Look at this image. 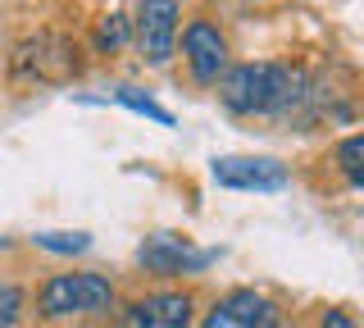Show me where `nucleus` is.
I'll return each instance as SVG.
<instances>
[{
  "instance_id": "f257e3e1",
  "label": "nucleus",
  "mask_w": 364,
  "mask_h": 328,
  "mask_svg": "<svg viewBox=\"0 0 364 328\" xmlns=\"http://www.w3.org/2000/svg\"><path fill=\"white\" fill-rule=\"evenodd\" d=\"M219 100H223V110L246 115V119H296L314 100V83L296 64H278V60L255 64L250 60V64L223 69Z\"/></svg>"
},
{
  "instance_id": "f03ea898",
  "label": "nucleus",
  "mask_w": 364,
  "mask_h": 328,
  "mask_svg": "<svg viewBox=\"0 0 364 328\" xmlns=\"http://www.w3.org/2000/svg\"><path fill=\"white\" fill-rule=\"evenodd\" d=\"M77 46L64 37V32H37L14 51L9 60V78L18 87H64L68 78L77 73Z\"/></svg>"
},
{
  "instance_id": "7ed1b4c3",
  "label": "nucleus",
  "mask_w": 364,
  "mask_h": 328,
  "mask_svg": "<svg viewBox=\"0 0 364 328\" xmlns=\"http://www.w3.org/2000/svg\"><path fill=\"white\" fill-rule=\"evenodd\" d=\"M37 310L46 319H64V314H100L114 310V282L105 274H55L41 282L37 292Z\"/></svg>"
},
{
  "instance_id": "20e7f679",
  "label": "nucleus",
  "mask_w": 364,
  "mask_h": 328,
  "mask_svg": "<svg viewBox=\"0 0 364 328\" xmlns=\"http://www.w3.org/2000/svg\"><path fill=\"white\" fill-rule=\"evenodd\" d=\"M132 41L141 60L168 64L178 46V0H136L132 14Z\"/></svg>"
},
{
  "instance_id": "39448f33",
  "label": "nucleus",
  "mask_w": 364,
  "mask_h": 328,
  "mask_svg": "<svg viewBox=\"0 0 364 328\" xmlns=\"http://www.w3.org/2000/svg\"><path fill=\"white\" fill-rule=\"evenodd\" d=\"M214 183L232 191H282L291 183V169L273 155H219L210 164Z\"/></svg>"
},
{
  "instance_id": "423d86ee",
  "label": "nucleus",
  "mask_w": 364,
  "mask_h": 328,
  "mask_svg": "<svg viewBox=\"0 0 364 328\" xmlns=\"http://www.w3.org/2000/svg\"><path fill=\"white\" fill-rule=\"evenodd\" d=\"M214 255L219 251H196V246L187 242V237H173V233H155L141 242V260L146 274H159V278H178V274H196V269L214 265Z\"/></svg>"
},
{
  "instance_id": "0eeeda50",
  "label": "nucleus",
  "mask_w": 364,
  "mask_h": 328,
  "mask_svg": "<svg viewBox=\"0 0 364 328\" xmlns=\"http://www.w3.org/2000/svg\"><path fill=\"white\" fill-rule=\"evenodd\" d=\"M200 328H278V305L255 287H237L210 305Z\"/></svg>"
},
{
  "instance_id": "6e6552de",
  "label": "nucleus",
  "mask_w": 364,
  "mask_h": 328,
  "mask_svg": "<svg viewBox=\"0 0 364 328\" xmlns=\"http://www.w3.org/2000/svg\"><path fill=\"white\" fill-rule=\"evenodd\" d=\"M182 60H187L191 78H196L200 87L219 83L223 69H228V41L223 32L210 23V18H196V23H187L182 32Z\"/></svg>"
},
{
  "instance_id": "1a4fd4ad",
  "label": "nucleus",
  "mask_w": 364,
  "mask_h": 328,
  "mask_svg": "<svg viewBox=\"0 0 364 328\" xmlns=\"http://www.w3.org/2000/svg\"><path fill=\"white\" fill-rule=\"evenodd\" d=\"M191 314H196V305L187 292L164 287L151 297H136L123 310V328H191Z\"/></svg>"
},
{
  "instance_id": "9d476101",
  "label": "nucleus",
  "mask_w": 364,
  "mask_h": 328,
  "mask_svg": "<svg viewBox=\"0 0 364 328\" xmlns=\"http://www.w3.org/2000/svg\"><path fill=\"white\" fill-rule=\"evenodd\" d=\"M360 160H364V137H360V132H350V137L337 146V164H341V174H346L350 187H364V164Z\"/></svg>"
},
{
  "instance_id": "9b49d317",
  "label": "nucleus",
  "mask_w": 364,
  "mask_h": 328,
  "mask_svg": "<svg viewBox=\"0 0 364 328\" xmlns=\"http://www.w3.org/2000/svg\"><path fill=\"white\" fill-rule=\"evenodd\" d=\"M114 100H119V105H128V110H136V115H146V119H155V123H164V128H173V115H168V110H159L155 100L141 96L136 87H119Z\"/></svg>"
},
{
  "instance_id": "f8f14e48",
  "label": "nucleus",
  "mask_w": 364,
  "mask_h": 328,
  "mask_svg": "<svg viewBox=\"0 0 364 328\" xmlns=\"http://www.w3.org/2000/svg\"><path fill=\"white\" fill-rule=\"evenodd\" d=\"M32 242H37L41 251H55V255H77V251L91 246V237L87 233H37Z\"/></svg>"
},
{
  "instance_id": "ddd939ff",
  "label": "nucleus",
  "mask_w": 364,
  "mask_h": 328,
  "mask_svg": "<svg viewBox=\"0 0 364 328\" xmlns=\"http://www.w3.org/2000/svg\"><path fill=\"white\" fill-rule=\"evenodd\" d=\"M23 310V287L18 282H0V328H14Z\"/></svg>"
},
{
  "instance_id": "4468645a",
  "label": "nucleus",
  "mask_w": 364,
  "mask_h": 328,
  "mask_svg": "<svg viewBox=\"0 0 364 328\" xmlns=\"http://www.w3.org/2000/svg\"><path fill=\"white\" fill-rule=\"evenodd\" d=\"M128 32H132V23L123 14H109L105 23H100V51H119L123 41H128Z\"/></svg>"
},
{
  "instance_id": "2eb2a0df",
  "label": "nucleus",
  "mask_w": 364,
  "mask_h": 328,
  "mask_svg": "<svg viewBox=\"0 0 364 328\" xmlns=\"http://www.w3.org/2000/svg\"><path fill=\"white\" fill-rule=\"evenodd\" d=\"M318 328H355V319H350L346 310H323V319H318Z\"/></svg>"
},
{
  "instance_id": "dca6fc26",
  "label": "nucleus",
  "mask_w": 364,
  "mask_h": 328,
  "mask_svg": "<svg viewBox=\"0 0 364 328\" xmlns=\"http://www.w3.org/2000/svg\"><path fill=\"white\" fill-rule=\"evenodd\" d=\"M0 246H5V237H0Z\"/></svg>"
}]
</instances>
